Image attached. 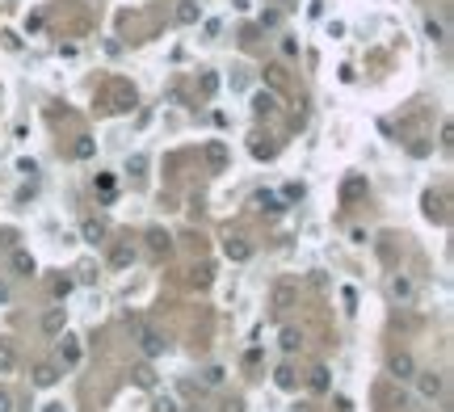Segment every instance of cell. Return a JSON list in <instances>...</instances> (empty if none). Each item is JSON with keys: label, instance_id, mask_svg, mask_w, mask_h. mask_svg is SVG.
Here are the masks:
<instances>
[{"label": "cell", "instance_id": "83f0119b", "mask_svg": "<svg viewBox=\"0 0 454 412\" xmlns=\"http://www.w3.org/2000/svg\"><path fill=\"white\" fill-rule=\"evenodd\" d=\"M152 412H181V408H177L173 396H156V400H152Z\"/></svg>", "mask_w": 454, "mask_h": 412}, {"label": "cell", "instance_id": "ba28073f", "mask_svg": "<svg viewBox=\"0 0 454 412\" xmlns=\"http://www.w3.org/2000/svg\"><path fill=\"white\" fill-rule=\"evenodd\" d=\"M147 248H152L156 257H169V253H173V236L164 228H152L147 231Z\"/></svg>", "mask_w": 454, "mask_h": 412}, {"label": "cell", "instance_id": "d6a6232c", "mask_svg": "<svg viewBox=\"0 0 454 412\" xmlns=\"http://www.w3.org/2000/svg\"><path fill=\"white\" fill-rule=\"evenodd\" d=\"M194 286H211V270L202 265V270H194Z\"/></svg>", "mask_w": 454, "mask_h": 412}, {"label": "cell", "instance_id": "5b68a950", "mask_svg": "<svg viewBox=\"0 0 454 412\" xmlns=\"http://www.w3.org/2000/svg\"><path fill=\"white\" fill-rule=\"evenodd\" d=\"M223 257L227 261H248V257H253V244H248L244 236H227L223 240Z\"/></svg>", "mask_w": 454, "mask_h": 412}, {"label": "cell", "instance_id": "60d3db41", "mask_svg": "<svg viewBox=\"0 0 454 412\" xmlns=\"http://www.w3.org/2000/svg\"><path fill=\"white\" fill-rule=\"evenodd\" d=\"M43 412H63V404H55V400H51V404H43Z\"/></svg>", "mask_w": 454, "mask_h": 412}, {"label": "cell", "instance_id": "ac0fdd59", "mask_svg": "<svg viewBox=\"0 0 454 412\" xmlns=\"http://www.w3.org/2000/svg\"><path fill=\"white\" fill-rule=\"evenodd\" d=\"M387 290H391V299H412V278H404V274H396L391 282H387Z\"/></svg>", "mask_w": 454, "mask_h": 412}, {"label": "cell", "instance_id": "9a60e30c", "mask_svg": "<svg viewBox=\"0 0 454 412\" xmlns=\"http://www.w3.org/2000/svg\"><path fill=\"white\" fill-rule=\"evenodd\" d=\"M80 236H85V244H105V236H110V228H105L101 219H85V228H80Z\"/></svg>", "mask_w": 454, "mask_h": 412}, {"label": "cell", "instance_id": "cb8c5ba5", "mask_svg": "<svg viewBox=\"0 0 454 412\" xmlns=\"http://www.w3.org/2000/svg\"><path fill=\"white\" fill-rule=\"evenodd\" d=\"M110 261H114V265H118V270H122V265H131V261H135V248H131V244H118V248H114V257H110Z\"/></svg>", "mask_w": 454, "mask_h": 412}, {"label": "cell", "instance_id": "74e56055", "mask_svg": "<svg viewBox=\"0 0 454 412\" xmlns=\"http://www.w3.org/2000/svg\"><path fill=\"white\" fill-rule=\"evenodd\" d=\"M0 412H13V396L9 391H0Z\"/></svg>", "mask_w": 454, "mask_h": 412}, {"label": "cell", "instance_id": "7a4b0ae2", "mask_svg": "<svg viewBox=\"0 0 454 412\" xmlns=\"http://www.w3.org/2000/svg\"><path fill=\"white\" fill-rule=\"evenodd\" d=\"M139 349H143V358H147V362H152V358H160V354H164V349H169V341H164V337H160V332H156V328H147V332H143V337H139Z\"/></svg>", "mask_w": 454, "mask_h": 412}, {"label": "cell", "instance_id": "b9f144b4", "mask_svg": "<svg viewBox=\"0 0 454 412\" xmlns=\"http://www.w3.org/2000/svg\"><path fill=\"white\" fill-rule=\"evenodd\" d=\"M290 412H312V404H290Z\"/></svg>", "mask_w": 454, "mask_h": 412}, {"label": "cell", "instance_id": "44dd1931", "mask_svg": "<svg viewBox=\"0 0 454 412\" xmlns=\"http://www.w3.org/2000/svg\"><path fill=\"white\" fill-rule=\"evenodd\" d=\"M202 17V4H194V0H181V9H177V21L181 26H194Z\"/></svg>", "mask_w": 454, "mask_h": 412}, {"label": "cell", "instance_id": "277c9868", "mask_svg": "<svg viewBox=\"0 0 454 412\" xmlns=\"http://www.w3.org/2000/svg\"><path fill=\"white\" fill-rule=\"evenodd\" d=\"M295 299H299V290H295L290 282H278V286H273L270 307H273V312H290V307H295Z\"/></svg>", "mask_w": 454, "mask_h": 412}, {"label": "cell", "instance_id": "1f68e13d", "mask_svg": "<svg viewBox=\"0 0 454 412\" xmlns=\"http://www.w3.org/2000/svg\"><path fill=\"white\" fill-rule=\"evenodd\" d=\"M76 282H85V286H93V282H97V270H93V265H80V270H76Z\"/></svg>", "mask_w": 454, "mask_h": 412}, {"label": "cell", "instance_id": "6da1fadb", "mask_svg": "<svg viewBox=\"0 0 454 412\" xmlns=\"http://www.w3.org/2000/svg\"><path fill=\"white\" fill-rule=\"evenodd\" d=\"M412 379H416V391H421L425 400H438V396L446 391V379H442L438 370H416Z\"/></svg>", "mask_w": 454, "mask_h": 412}, {"label": "cell", "instance_id": "484cf974", "mask_svg": "<svg viewBox=\"0 0 454 412\" xmlns=\"http://www.w3.org/2000/svg\"><path fill=\"white\" fill-rule=\"evenodd\" d=\"M198 89L206 93V97H211V93H219V72H202V80H198Z\"/></svg>", "mask_w": 454, "mask_h": 412}, {"label": "cell", "instance_id": "d4e9b609", "mask_svg": "<svg viewBox=\"0 0 454 412\" xmlns=\"http://www.w3.org/2000/svg\"><path fill=\"white\" fill-rule=\"evenodd\" d=\"M312 387H316V391H328V387H332V379H328V366H316V370H312Z\"/></svg>", "mask_w": 454, "mask_h": 412}, {"label": "cell", "instance_id": "8d00e7d4", "mask_svg": "<svg viewBox=\"0 0 454 412\" xmlns=\"http://www.w3.org/2000/svg\"><path fill=\"white\" fill-rule=\"evenodd\" d=\"M97 189H105V194H110V189H114V177H110V173H101V177H97Z\"/></svg>", "mask_w": 454, "mask_h": 412}, {"label": "cell", "instance_id": "ffe728a7", "mask_svg": "<svg viewBox=\"0 0 454 412\" xmlns=\"http://www.w3.org/2000/svg\"><path fill=\"white\" fill-rule=\"evenodd\" d=\"M303 345V332L299 328H282V354H299Z\"/></svg>", "mask_w": 454, "mask_h": 412}, {"label": "cell", "instance_id": "7402d4cb", "mask_svg": "<svg viewBox=\"0 0 454 412\" xmlns=\"http://www.w3.org/2000/svg\"><path fill=\"white\" fill-rule=\"evenodd\" d=\"M13 366H17V349H13V341H0V374H9Z\"/></svg>", "mask_w": 454, "mask_h": 412}, {"label": "cell", "instance_id": "52a82bcc", "mask_svg": "<svg viewBox=\"0 0 454 412\" xmlns=\"http://www.w3.org/2000/svg\"><path fill=\"white\" fill-rule=\"evenodd\" d=\"M253 206H257V211H261V215H282V211H286V206H282V198H278V194H270V189H261V194H253Z\"/></svg>", "mask_w": 454, "mask_h": 412}, {"label": "cell", "instance_id": "d6986e66", "mask_svg": "<svg viewBox=\"0 0 454 412\" xmlns=\"http://www.w3.org/2000/svg\"><path fill=\"white\" fill-rule=\"evenodd\" d=\"M248 147H253V156H257V160H270L273 152H278V143H273V139H265V135H253V143H248Z\"/></svg>", "mask_w": 454, "mask_h": 412}, {"label": "cell", "instance_id": "4dcf8cb0", "mask_svg": "<svg viewBox=\"0 0 454 412\" xmlns=\"http://www.w3.org/2000/svg\"><path fill=\"white\" fill-rule=\"evenodd\" d=\"M143 169H147V156H131V160H127V173H143Z\"/></svg>", "mask_w": 454, "mask_h": 412}, {"label": "cell", "instance_id": "2e32d148", "mask_svg": "<svg viewBox=\"0 0 454 412\" xmlns=\"http://www.w3.org/2000/svg\"><path fill=\"white\" fill-rule=\"evenodd\" d=\"M362 194H366V177H362V173H354V177L345 181V189H341V202L349 206V202H358Z\"/></svg>", "mask_w": 454, "mask_h": 412}, {"label": "cell", "instance_id": "f35d334b", "mask_svg": "<svg viewBox=\"0 0 454 412\" xmlns=\"http://www.w3.org/2000/svg\"><path fill=\"white\" fill-rule=\"evenodd\" d=\"M9 299H13V290H9V282H0V307H4Z\"/></svg>", "mask_w": 454, "mask_h": 412}, {"label": "cell", "instance_id": "8992f818", "mask_svg": "<svg viewBox=\"0 0 454 412\" xmlns=\"http://www.w3.org/2000/svg\"><path fill=\"white\" fill-rule=\"evenodd\" d=\"M387 370H391V379H400V383H404V379H412V374H416V362H412V354H404V349H400V354H391Z\"/></svg>", "mask_w": 454, "mask_h": 412}, {"label": "cell", "instance_id": "d590c367", "mask_svg": "<svg viewBox=\"0 0 454 412\" xmlns=\"http://www.w3.org/2000/svg\"><path fill=\"white\" fill-rule=\"evenodd\" d=\"M282 51H286V55L295 59V55H299V43H295V38H282Z\"/></svg>", "mask_w": 454, "mask_h": 412}, {"label": "cell", "instance_id": "836d02e7", "mask_svg": "<svg viewBox=\"0 0 454 412\" xmlns=\"http://www.w3.org/2000/svg\"><path fill=\"white\" fill-rule=\"evenodd\" d=\"M223 374H227L223 366H211L206 374H202V379H206V383H223Z\"/></svg>", "mask_w": 454, "mask_h": 412}, {"label": "cell", "instance_id": "e0dca14e", "mask_svg": "<svg viewBox=\"0 0 454 412\" xmlns=\"http://www.w3.org/2000/svg\"><path fill=\"white\" fill-rule=\"evenodd\" d=\"M273 383H278L282 391H295V387H299V374H295V366H286V362H282V366L273 370Z\"/></svg>", "mask_w": 454, "mask_h": 412}, {"label": "cell", "instance_id": "3957f363", "mask_svg": "<svg viewBox=\"0 0 454 412\" xmlns=\"http://www.w3.org/2000/svg\"><path fill=\"white\" fill-rule=\"evenodd\" d=\"M59 362H63V366H76V362H80V337L59 332Z\"/></svg>", "mask_w": 454, "mask_h": 412}, {"label": "cell", "instance_id": "ab89813d", "mask_svg": "<svg viewBox=\"0 0 454 412\" xmlns=\"http://www.w3.org/2000/svg\"><path fill=\"white\" fill-rule=\"evenodd\" d=\"M223 412H244V404H240V400H227V404H223Z\"/></svg>", "mask_w": 454, "mask_h": 412}, {"label": "cell", "instance_id": "9c48e42d", "mask_svg": "<svg viewBox=\"0 0 454 412\" xmlns=\"http://www.w3.org/2000/svg\"><path fill=\"white\" fill-rule=\"evenodd\" d=\"M68 328V312L63 307H46V316H43V332L46 337H59Z\"/></svg>", "mask_w": 454, "mask_h": 412}, {"label": "cell", "instance_id": "7c38bea8", "mask_svg": "<svg viewBox=\"0 0 454 412\" xmlns=\"http://www.w3.org/2000/svg\"><path fill=\"white\" fill-rule=\"evenodd\" d=\"M253 114L257 118H270V114H278V93H253Z\"/></svg>", "mask_w": 454, "mask_h": 412}, {"label": "cell", "instance_id": "603a6c76", "mask_svg": "<svg viewBox=\"0 0 454 412\" xmlns=\"http://www.w3.org/2000/svg\"><path fill=\"white\" fill-rule=\"evenodd\" d=\"M425 34H429L433 43H446V26H442L438 17H425Z\"/></svg>", "mask_w": 454, "mask_h": 412}, {"label": "cell", "instance_id": "f546056e", "mask_svg": "<svg viewBox=\"0 0 454 412\" xmlns=\"http://www.w3.org/2000/svg\"><path fill=\"white\" fill-rule=\"evenodd\" d=\"M265 80H270V85H282V80H286V68H282V63H270V68H265Z\"/></svg>", "mask_w": 454, "mask_h": 412}, {"label": "cell", "instance_id": "8fae6325", "mask_svg": "<svg viewBox=\"0 0 454 412\" xmlns=\"http://www.w3.org/2000/svg\"><path fill=\"white\" fill-rule=\"evenodd\" d=\"M9 261H13V274H17V278H34V274H38V261H34L30 253H21V248H13V257H9Z\"/></svg>", "mask_w": 454, "mask_h": 412}, {"label": "cell", "instance_id": "f1b7e54d", "mask_svg": "<svg viewBox=\"0 0 454 412\" xmlns=\"http://www.w3.org/2000/svg\"><path fill=\"white\" fill-rule=\"evenodd\" d=\"M93 156H97V143H93V139H80V143H76V160H93Z\"/></svg>", "mask_w": 454, "mask_h": 412}, {"label": "cell", "instance_id": "4fadbf2b", "mask_svg": "<svg viewBox=\"0 0 454 412\" xmlns=\"http://www.w3.org/2000/svg\"><path fill=\"white\" fill-rule=\"evenodd\" d=\"M206 164H211L215 173H223L227 169V143L223 139H211V143H206Z\"/></svg>", "mask_w": 454, "mask_h": 412}, {"label": "cell", "instance_id": "4316f807", "mask_svg": "<svg viewBox=\"0 0 454 412\" xmlns=\"http://www.w3.org/2000/svg\"><path fill=\"white\" fill-rule=\"evenodd\" d=\"M72 286H76V278H55V286H51V290H55V299H68V295H72Z\"/></svg>", "mask_w": 454, "mask_h": 412}, {"label": "cell", "instance_id": "5bb4252c", "mask_svg": "<svg viewBox=\"0 0 454 412\" xmlns=\"http://www.w3.org/2000/svg\"><path fill=\"white\" fill-rule=\"evenodd\" d=\"M59 374H63V370L55 366V362H38V366H34V387H55V383H59Z\"/></svg>", "mask_w": 454, "mask_h": 412}, {"label": "cell", "instance_id": "30bf717a", "mask_svg": "<svg viewBox=\"0 0 454 412\" xmlns=\"http://www.w3.org/2000/svg\"><path fill=\"white\" fill-rule=\"evenodd\" d=\"M131 379H135V387H143V391H156V383H160V374H156L152 362H139V366L131 370Z\"/></svg>", "mask_w": 454, "mask_h": 412}, {"label": "cell", "instance_id": "e575fe53", "mask_svg": "<svg viewBox=\"0 0 454 412\" xmlns=\"http://www.w3.org/2000/svg\"><path fill=\"white\" fill-rule=\"evenodd\" d=\"M219 30H223L219 21H206V43H215V38H219Z\"/></svg>", "mask_w": 454, "mask_h": 412}]
</instances>
